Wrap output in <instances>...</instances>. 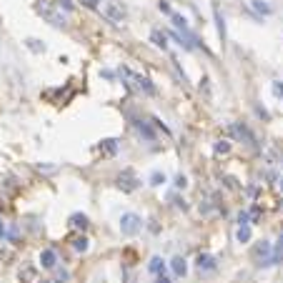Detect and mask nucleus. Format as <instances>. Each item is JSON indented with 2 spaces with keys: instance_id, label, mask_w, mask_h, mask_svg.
<instances>
[{
  "instance_id": "8",
  "label": "nucleus",
  "mask_w": 283,
  "mask_h": 283,
  "mask_svg": "<svg viewBox=\"0 0 283 283\" xmlns=\"http://www.w3.org/2000/svg\"><path fill=\"white\" fill-rule=\"evenodd\" d=\"M40 266H43L46 270H56V268H58V253H56L53 248H46V250L40 253Z\"/></svg>"
},
{
  "instance_id": "30",
  "label": "nucleus",
  "mask_w": 283,
  "mask_h": 283,
  "mask_svg": "<svg viewBox=\"0 0 283 283\" xmlns=\"http://www.w3.org/2000/svg\"><path fill=\"white\" fill-rule=\"evenodd\" d=\"M186 186H188V178L186 176H178L176 178V188H186Z\"/></svg>"
},
{
  "instance_id": "1",
  "label": "nucleus",
  "mask_w": 283,
  "mask_h": 283,
  "mask_svg": "<svg viewBox=\"0 0 283 283\" xmlns=\"http://www.w3.org/2000/svg\"><path fill=\"white\" fill-rule=\"evenodd\" d=\"M140 228H143L140 216H136V213H123V216H120V233H123V236L133 238V236L140 233Z\"/></svg>"
},
{
  "instance_id": "15",
  "label": "nucleus",
  "mask_w": 283,
  "mask_h": 283,
  "mask_svg": "<svg viewBox=\"0 0 283 283\" xmlns=\"http://www.w3.org/2000/svg\"><path fill=\"white\" fill-rule=\"evenodd\" d=\"M213 16H216V26H218V36L226 40V20H223V16H220V8L218 6H213Z\"/></svg>"
},
{
  "instance_id": "12",
  "label": "nucleus",
  "mask_w": 283,
  "mask_h": 283,
  "mask_svg": "<svg viewBox=\"0 0 283 283\" xmlns=\"http://www.w3.org/2000/svg\"><path fill=\"white\" fill-rule=\"evenodd\" d=\"M230 130H233V133H236L238 138H246V140H248L250 146H256V138L250 136V130H248L246 126H230Z\"/></svg>"
},
{
  "instance_id": "13",
  "label": "nucleus",
  "mask_w": 283,
  "mask_h": 283,
  "mask_svg": "<svg viewBox=\"0 0 283 283\" xmlns=\"http://www.w3.org/2000/svg\"><path fill=\"white\" fill-rule=\"evenodd\" d=\"M70 226L78 228V230H86V228H88V216H83V213H73V216H70Z\"/></svg>"
},
{
  "instance_id": "27",
  "label": "nucleus",
  "mask_w": 283,
  "mask_h": 283,
  "mask_svg": "<svg viewBox=\"0 0 283 283\" xmlns=\"http://www.w3.org/2000/svg\"><path fill=\"white\" fill-rule=\"evenodd\" d=\"M238 223H240V226H250V213H248V210H240V213H238Z\"/></svg>"
},
{
  "instance_id": "14",
  "label": "nucleus",
  "mask_w": 283,
  "mask_h": 283,
  "mask_svg": "<svg viewBox=\"0 0 283 283\" xmlns=\"http://www.w3.org/2000/svg\"><path fill=\"white\" fill-rule=\"evenodd\" d=\"M163 268H166L163 258H160V256H153V258H150V263H148V270H150V273H156V276H163Z\"/></svg>"
},
{
  "instance_id": "25",
  "label": "nucleus",
  "mask_w": 283,
  "mask_h": 283,
  "mask_svg": "<svg viewBox=\"0 0 283 283\" xmlns=\"http://www.w3.org/2000/svg\"><path fill=\"white\" fill-rule=\"evenodd\" d=\"M166 183V176L160 173V170H156L153 176H150V186H163Z\"/></svg>"
},
{
  "instance_id": "9",
  "label": "nucleus",
  "mask_w": 283,
  "mask_h": 283,
  "mask_svg": "<svg viewBox=\"0 0 283 283\" xmlns=\"http://www.w3.org/2000/svg\"><path fill=\"white\" fill-rule=\"evenodd\" d=\"M150 40H153L156 48L168 50V33H163V30H153V33H150Z\"/></svg>"
},
{
  "instance_id": "22",
  "label": "nucleus",
  "mask_w": 283,
  "mask_h": 283,
  "mask_svg": "<svg viewBox=\"0 0 283 283\" xmlns=\"http://www.w3.org/2000/svg\"><path fill=\"white\" fill-rule=\"evenodd\" d=\"M100 148H106V153H110V156H113V153L118 150V140L108 138V140H103V146H100Z\"/></svg>"
},
{
  "instance_id": "3",
  "label": "nucleus",
  "mask_w": 283,
  "mask_h": 283,
  "mask_svg": "<svg viewBox=\"0 0 283 283\" xmlns=\"http://www.w3.org/2000/svg\"><path fill=\"white\" fill-rule=\"evenodd\" d=\"M103 16L110 20V23H123L128 18V10L120 6V3H106L103 6Z\"/></svg>"
},
{
  "instance_id": "35",
  "label": "nucleus",
  "mask_w": 283,
  "mask_h": 283,
  "mask_svg": "<svg viewBox=\"0 0 283 283\" xmlns=\"http://www.w3.org/2000/svg\"><path fill=\"white\" fill-rule=\"evenodd\" d=\"M280 190H283V178H280Z\"/></svg>"
},
{
  "instance_id": "5",
  "label": "nucleus",
  "mask_w": 283,
  "mask_h": 283,
  "mask_svg": "<svg viewBox=\"0 0 283 283\" xmlns=\"http://www.w3.org/2000/svg\"><path fill=\"white\" fill-rule=\"evenodd\" d=\"M118 188H120V190H126V193H133V190H138V188H140V180L136 178V173H133V170H123V173L118 176Z\"/></svg>"
},
{
  "instance_id": "32",
  "label": "nucleus",
  "mask_w": 283,
  "mask_h": 283,
  "mask_svg": "<svg viewBox=\"0 0 283 283\" xmlns=\"http://www.w3.org/2000/svg\"><path fill=\"white\" fill-rule=\"evenodd\" d=\"M273 90H276V96H280V98H283V83H278V80H276V83H273Z\"/></svg>"
},
{
  "instance_id": "17",
  "label": "nucleus",
  "mask_w": 283,
  "mask_h": 283,
  "mask_svg": "<svg viewBox=\"0 0 283 283\" xmlns=\"http://www.w3.org/2000/svg\"><path fill=\"white\" fill-rule=\"evenodd\" d=\"M138 126V130H140V136L146 138V140H156V133H153V128L148 126V123H136Z\"/></svg>"
},
{
  "instance_id": "7",
  "label": "nucleus",
  "mask_w": 283,
  "mask_h": 283,
  "mask_svg": "<svg viewBox=\"0 0 283 283\" xmlns=\"http://www.w3.org/2000/svg\"><path fill=\"white\" fill-rule=\"evenodd\" d=\"M123 76H128V78H133V80L138 83V88H140L143 93H148V96H156V88L150 86V80H148V78H143V76H136V73H130L128 68H123Z\"/></svg>"
},
{
  "instance_id": "18",
  "label": "nucleus",
  "mask_w": 283,
  "mask_h": 283,
  "mask_svg": "<svg viewBox=\"0 0 283 283\" xmlns=\"http://www.w3.org/2000/svg\"><path fill=\"white\" fill-rule=\"evenodd\" d=\"M88 246H90V240H88L86 236H78V238L73 240V248H76L78 253H86V250H88Z\"/></svg>"
},
{
  "instance_id": "20",
  "label": "nucleus",
  "mask_w": 283,
  "mask_h": 283,
  "mask_svg": "<svg viewBox=\"0 0 283 283\" xmlns=\"http://www.w3.org/2000/svg\"><path fill=\"white\" fill-rule=\"evenodd\" d=\"M36 268H26V270H20V280L23 283H36Z\"/></svg>"
},
{
  "instance_id": "23",
  "label": "nucleus",
  "mask_w": 283,
  "mask_h": 283,
  "mask_svg": "<svg viewBox=\"0 0 283 283\" xmlns=\"http://www.w3.org/2000/svg\"><path fill=\"white\" fill-rule=\"evenodd\" d=\"M58 8L66 10V13H73L76 10V3H73V0H58Z\"/></svg>"
},
{
  "instance_id": "4",
  "label": "nucleus",
  "mask_w": 283,
  "mask_h": 283,
  "mask_svg": "<svg viewBox=\"0 0 283 283\" xmlns=\"http://www.w3.org/2000/svg\"><path fill=\"white\" fill-rule=\"evenodd\" d=\"M253 258L258 260V266H273V263H270V258H273V246H270L268 240H260V243L256 246V250H253Z\"/></svg>"
},
{
  "instance_id": "19",
  "label": "nucleus",
  "mask_w": 283,
  "mask_h": 283,
  "mask_svg": "<svg viewBox=\"0 0 283 283\" xmlns=\"http://www.w3.org/2000/svg\"><path fill=\"white\" fill-rule=\"evenodd\" d=\"M26 46H28L33 53H46V46H43L40 40H36V38H28V40H26Z\"/></svg>"
},
{
  "instance_id": "21",
  "label": "nucleus",
  "mask_w": 283,
  "mask_h": 283,
  "mask_svg": "<svg viewBox=\"0 0 283 283\" xmlns=\"http://www.w3.org/2000/svg\"><path fill=\"white\" fill-rule=\"evenodd\" d=\"M280 260H283V236H280V240H278V246H276V250H273L270 263H280Z\"/></svg>"
},
{
  "instance_id": "26",
  "label": "nucleus",
  "mask_w": 283,
  "mask_h": 283,
  "mask_svg": "<svg viewBox=\"0 0 283 283\" xmlns=\"http://www.w3.org/2000/svg\"><path fill=\"white\" fill-rule=\"evenodd\" d=\"M158 10H160V13H166V16H173V8H170L168 0H160V3H158Z\"/></svg>"
},
{
  "instance_id": "10",
  "label": "nucleus",
  "mask_w": 283,
  "mask_h": 283,
  "mask_svg": "<svg viewBox=\"0 0 283 283\" xmlns=\"http://www.w3.org/2000/svg\"><path fill=\"white\" fill-rule=\"evenodd\" d=\"M170 268H173V273H176L178 278H183V276L188 273V263H186V258H180V256H176V258L170 260Z\"/></svg>"
},
{
  "instance_id": "2",
  "label": "nucleus",
  "mask_w": 283,
  "mask_h": 283,
  "mask_svg": "<svg viewBox=\"0 0 283 283\" xmlns=\"http://www.w3.org/2000/svg\"><path fill=\"white\" fill-rule=\"evenodd\" d=\"M38 13L50 23V26H56V28H66L68 23H66V16L63 13H58V10H53L48 3H43V0H40V3H38Z\"/></svg>"
},
{
  "instance_id": "28",
  "label": "nucleus",
  "mask_w": 283,
  "mask_h": 283,
  "mask_svg": "<svg viewBox=\"0 0 283 283\" xmlns=\"http://www.w3.org/2000/svg\"><path fill=\"white\" fill-rule=\"evenodd\" d=\"M100 3H103V0H83V6H86L88 10H98Z\"/></svg>"
},
{
  "instance_id": "33",
  "label": "nucleus",
  "mask_w": 283,
  "mask_h": 283,
  "mask_svg": "<svg viewBox=\"0 0 283 283\" xmlns=\"http://www.w3.org/2000/svg\"><path fill=\"white\" fill-rule=\"evenodd\" d=\"M250 218L258 220V218H260V208H253V210H250Z\"/></svg>"
},
{
  "instance_id": "24",
  "label": "nucleus",
  "mask_w": 283,
  "mask_h": 283,
  "mask_svg": "<svg viewBox=\"0 0 283 283\" xmlns=\"http://www.w3.org/2000/svg\"><path fill=\"white\" fill-rule=\"evenodd\" d=\"M216 153H218V156H226V153H230V143H228V140H218V146H216Z\"/></svg>"
},
{
  "instance_id": "34",
  "label": "nucleus",
  "mask_w": 283,
  "mask_h": 283,
  "mask_svg": "<svg viewBox=\"0 0 283 283\" xmlns=\"http://www.w3.org/2000/svg\"><path fill=\"white\" fill-rule=\"evenodd\" d=\"M156 283H173V280H170L168 276H158V280H156Z\"/></svg>"
},
{
  "instance_id": "29",
  "label": "nucleus",
  "mask_w": 283,
  "mask_h": 283,
  "mask_svg": "<svg viewBox=\"0 0 283 283\" xmlns=\"http://www.w3.org/2000/svg\"><path fill=\"white\" fill-rule=\"evenodd\" d=\"M70 278V273L68 270H58V276H56V283H66Z\"/></svg>"
},
{
  "instance_id": "31",
  "label": "nucleus",
  "mask_w": 283,
  "mask_h": 283,
  "mask_svg": "<svg viewBox=\"0 0 283 283\" xmlns=\"http://www.w3.org/2000/svg\"><path fill=\"white\" fill-rule=\"evenodd\" d=\"M6 238H8V226L0 220V240H6Z\"/></svg>"
},
{
  "instance_id": "16",
  "label": "nucleus",
  "mask_w": 283,
  "mask_h": 283,
  "mask_svg": "<svg viewBox=\"0 0 283 283\" xmlns=\"http://www.w3.org/2000/svg\"><path fill=\"white\" fill-rule=\"evenodd\" d=\"M236 240H238V243H248V240H250V226H238Z\"/></svg>"
},
{
  "instance_id": "6",
  "label": "nucleus",
  "mask_w": 283,
  "mask_h": 283,
  "mask_svg": "<svg viewBox=\"0 0 283 283\" xmlns=\"http://www.w3.org/2000/svg\"><path fill=\"white\" fill-rule=\"evenodd\" d=\"M196 266H198L200 273H210V270H216L218 260H216V256H210V253H200L198 260H196Z\"/></svg>"
},
{
  "instance_id": "11",
  "label": "nucleus",
  "mask_w": 283,
  "mask_h": 283,
  "mask_svg": "<svg viewBox=\"0 0 283 283\" xmlns=\"http://www.w3.org/2000/svg\"><path fill=\"white\" fill-rule=\"evenodd\" d=\"M250 8H253L258 16H270V13H273V8L266 3V0H250Z\"/></svg>"
}]
</instances>
